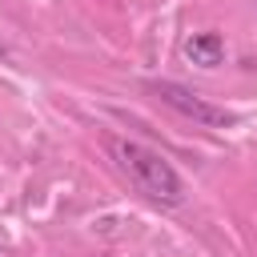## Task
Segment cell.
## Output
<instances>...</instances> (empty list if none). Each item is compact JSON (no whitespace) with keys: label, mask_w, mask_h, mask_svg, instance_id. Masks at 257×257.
I'll return each instance as SVG.
<instances>
[{"label":"cell","mask_w":257,"mask_h":257,"mask_svg":"<svg viewBox=\"0 0 257 257\" xmlns=\"http://www.w3.org/2000/svg\"><path fill=\"white\" fill-rule=\"evenodd\" d=\"M108 153H112L116 169L137 185V193H145L149 201L169 205V209L185 205V181L161 153H153L137 141H108Z\"/></svg>","instance_id":"obj_1"},{"label":"cell","mask_w":257,"mask_h":257,"mask_svg":"<svg viewBox=\"0 0 257 257\" xmlns=\"http://www.w3.org/2000/svg\"><path fill=\"white\" fill-rule=\"evenodd\" d=\"M145 88H149L153 96H161V104H169L173 112H181V116H189V120H197V124H213V128L237 124L233 112L209 104L201 92H193V88H185V84H177V80H145Z\"/></svg>","instance_id":"obj_2"},{"label":"cell","mask_w":257,"mask_h":257,"mask_svg":"<svg viewBox=\"0 0 257 257\" xmlns=\"http://www.w3.org/2000/svg\"><path fill=\"white\" fill-rule=\"evenodd\" d=\"M185 60L197 68H217L225 60V40L217 32H193L185 40Z\"/></svg>","instance_id":"obj_3"}]
</instances>
